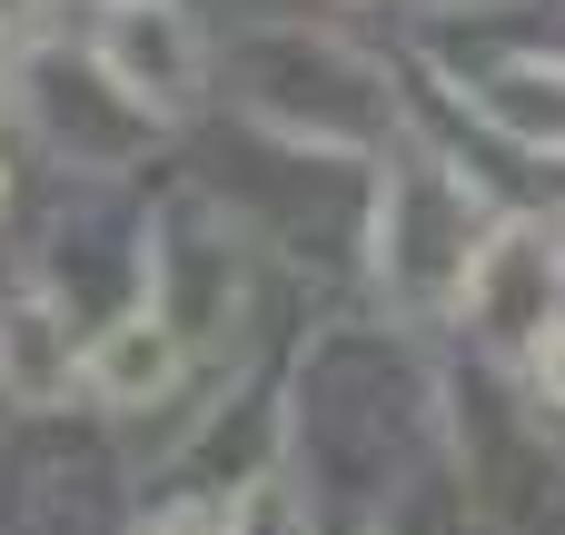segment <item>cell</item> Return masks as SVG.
<instances>
[{
	"mask_svg": "<svg viewBox=\"0 0 565 535\" xmlns=\"http://www.w3.org/2000/svg\"><path fill=\"white\" fill-rule=\"evenodd\" d=\"M30 99H40V129H50L79 169H119V159H139L149 129H159V109H149L139 89H119L109 60H40Z\"/></svg>",
	"mask_w": 565,
	"mask_h": 535,
	"instance_id": "cell-3",
	"label": "cell"
},
{
	"mask_svg": "<svg viewBox=\"0 0 565 535\" xmlns=\"http://www.w3.org/2000/svg\"><path fill=\"white\" fill-rule=\"evenodd\" d=\"M467 258H477L467 179H447L437 159H387V189H377V278L397 298H437V288H467Z\"/></svg>",
	"mask_w": 565,
	"mask_h": 535,
	"instance_id": "cell-2",
	"label": "cell"
},
{
	"mask_svg": "<svg viewBox=\"0 0 565 535\" xmlns=\"http://www.w3.org/2000/svg\"><path fill=\"white\" fill-rule=\"evenodd\" d=\"M30 20H40V0H0V50H10V40L30 30Z\"/></svg>",
	"mask_w": 565,
	"mask_h": 535,
	"instance_id": "cell-10",
	"label": "cell"
},
{
	"mask_svg": "<svg viewBox=\"0 0 565 535\" xmlns=\"http://www.w3.org/2000/svg\"><path fill=\"white\" fill-rule=\"evenodd\" d=\"M149 535H238V526H218L209 506H169V516H159V526H149Z\"/></svg>",
	"mask_w": 565,
	"mask_h": 535,
	"instance_id": "cell-9",
	"label": "cell"
},
{
	"mask_svg": "<svg viewBox=\"0 0 565 535\" xmlns=\"http://www.w3.org/2000/svg\"><path fill=\"white\" fill-rule=\"evenodd\" d=\"M179 338H189V328H179V318H169V308L149 298V308L109 318V328H99V338L79 347V377H89V387H99L109 407H149V397H159V387L179 377Z\"/></svg>",
	"mask_w": 565,
	"mask_h": 535,
	"instance_id": "cell-6",
	"label": "cell"
},
{
	"mask_svg": "<svg viewBox=\"0 0 565 535\" xmlns=\"http://www.w3.org/2000/svg\"><path fill=\"white\" fill-rule=\"evenodd\" d=\"M536 387H546V407H565V318L536 338Z\"/></svg>",
	"mask_w": 565,
	"mask_h": 535,
	"instance_id": "cell-8",
	"label": "cell"
},
{
	"mask_svg": "<svg viewBox=\"0 0 565 535\" xmlns=\"http://www.w3.org/2000/svg\"><path fill=\"white\" fill-rule=\"evenodd\" d=\"M0 397L10 407H50L70 397V318L50 298H20L0 318Z\"/></svg>",
	"mask_w": 565,
	"mask_h": 535,
	"instance_id": "cell-7",
	"label": "cell"
},
{
	"mask_svg": "<svg viewBox=\"0 0 565 535\" xmlns=\"http://www.w3.org/2000/svg\"><path fill=\"white\" fill-rule=\"evenodd\" d=\"M546 288H556V258H546V228H526V218H507L497 238H477V258H467V318L487 328V338H546L556 318H546Z\"/></svg>",
	"mask_w": 565,
	"mask_h": 535,
	"instance_id": "cell-5",
	"label": "cell"
},
{
	"mask_svg": "<svg viewBox=\"0 0 565 535\" xmlns=\"http://www.w3.org/2000/svg\"><path fill=\"white\" fill-rule=\"evenodd\" d=\"M99 60H109V79L139 89L159 119L189 109V89H199V30H189L179 0H109V10H99Z\"/></svg>",
	"mask_w": 565,
	"mask_h": 535,
	"instance_id": "cell-4",
	"label": "cell"
},
{
	"mask_svg": "<svg viewBox=\"0 0 565 535\" xmlns=\"http://www.w3.org/2000/svg\"><path fill=\"white\" fill-rule=\"evenodd\" d=\"M238 99L288 149H367L387 129L377 69L338 40H308V30H248L238 40Z\"/></svg>",
	"mask_w": 565,
	"mask_h": 535,
	"instance_id": "cell-1",
	"label": "cell"
}]
</instances>
